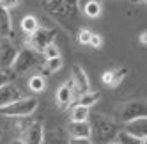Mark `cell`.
<instances>
[{
    "mask_svg": "<svg viewBox=\"0 0 147 144\" xmlns=\"http://www.w3.org/2000/svg\"><path fill=\"white\" fill-rule=\"evenodd\" d=\"M140 43H142V45H145V43H147V34H145V32H144V34H140Z\"/></svg>",
    "mask_w": 147,
    "mask_h": 144,
    "instance_id": "obj_29",
    "label": "cell"
},
{
    "mask_svg": "<svg viewBox=\"0 0 147 144\" xmlns=\"http://www.w3.org/2000/svg\"><path fill=\"white\" fill-rule=\"evenodd\" d=\"M122 132H126L128 135L136 137V139H147V119L138 118V119H133L129 123H126V128Z\"/></svg>",
    "mask_w": 147,
    "mask_h": 144,
    "instance_id": "obj_9",
    "label": "cell"
},
{
    "mask_svg": "<svg viewBox=\"0 0 147 144\" xmlns=\"http://www.w3.org/2000/svg\"><path fill=\"white\" fill-rule=\"evenodd\" d=\"M67 144H92L89 139H76V137H71Z\"/></svg>",
    "mask_w": 147,
    "mask_h": 144,
    "instance_id": "obj_27",
    "label": "cell"
},
{
    "mask_svg": "<svg viewBox=\"0 0 147 144\" xmlns=\"http://www.w3.org/2000/svg\"><path fill=\"white\" fill-rule=\"evenodd\" d=\"M0 37H13V25L9 11L0 5Z\"/></svg>",
    "mask_w": 147,
    "mask_h": 144,
    "instance_id": "obj_14",
    "label": "cell"
},
{
    "mask_svg": "<svg viewBox=\"0 0 147 144\" xmlns=\"http://www.w3.org/2000/svg\"><path fill=\"white\" fill-rule=\"evenodd\" d=\"M138 118H145V101H142V100L128 101L121 110V119L124 123H129Z\"/></svg>",
    "mask_w": 147,
    "mask_h": 144,
    "instance_id": "obj_5",
    "label": "cell"
},
{
    "mask_svg": "<svg viewBox=\"0 0 147 144\" xmlns=\"http://www.w3.org/2000/svg\"><path fill=\"white\" fill-rule=\"evenodd\" d=\"M16 48L11 43L0 45V68H13V62L16 59Z\"/></svg>",
    "mask_w": 147,
    "mask_h": 144,
    "instance_id": "obj_11",
    "label": "cell"
},
{
    "mask_svg": "<svg viewBox=\"0 0 147 144\" xmlns=\"http://www.w3.org/2000/svg\"><path fill=\"white\" fill-rule=\"evenodd\" d=\"M28 87H30V91H34V92H41V91L46 89V82H45V78L41 75H34V77H30V80H28Z\"/></svg>",
    "mask_w": 147,
    "mask_h": 144,
    "instance_id": "obj_19",
    "label": "cell"
},
{
    "mask_svg": "<svg viewBox=\"0 0 147 144\" xmlns=\"http://www.w3.org/2000/svg\"><path fill=\"white\" fill-rule=\"evenodd\" d=\"M133 2H136V4H140V2H145V0H133Z\"/></svg>",
    "mask_w": 147,
    "mask_h": 144,
    "instance_id": "obj_31",
    "label": "cell"
},
{
    "mask_svg": "<svg viewBox=\"0 0 147 144\" xmlns=\"http://www.w3.org/2000/svg\"><path fill=\"white\" fill-rule=\"evenodd\" d=\"M108 144H119V142H117V139H115V141H112V142H108Z\"/></svg>",
    "mask_w": 147,
    "mask_h": 144,
    "instance_id": "obj_32",
    "label": "cell"
},
{
    "mask_svg": "<svg viewBox=\"0 0 147 144\" xmlns=\"http://www.w3.org/2000/svg\"><path fill=\"white\" fill-rule=\"evenodd\" d=\"M83 13H85L89 18H98L101 14V4L98 0H89V2L83 5Z\"/></svg>",
    "mask_w": 147,
    "mask_h": 144,
    "instance_id": "obj_18",
    "label": "cell"
},
{
    "mask_svg": "<svg viewBox=\"0 0 147 144\" xmlns=\"http://www.w3.org/2000/svg\"><path fill=\"white\" fill-rule=\"evenodd\" d=\"M69 133H71V137H76V139H89L90 137V125H89V121L71 123V125H69Z\"/></svg>",
    "mask_w": 147,
    "mask_h": 144,
    "instance_id": "obj_13",
    "label": "cell"
},
{
    "mask_svg": "<svg viewBox=\"0 0 147 144\" xmlns=\"http://www.w3.org/2000/svg\"><path fill=\"white\" fill-rule=\"evenodd\" d=\"M20 98H23V92L20 91V87L16 84H13V82H7V84H4L0 87V109L14 103Z\"/></svg>",
    "mask_w": 147,
    "mask_h": 144,
    "instance_id": "obj_6",
    "label": "cell"
},
{
    "mask_svg": "<svg viewBox=\"0 0 147 144\" xmlns=\"http://www.w3.org/2000/svg\"><path fill=\"white\" fill-rule=\"evenodd\" d=\"M11 144H25V142H23V141H22V139H14V141H13V142H11Z\"/></svg>",
    "mask_w": 147,
    "mask_h": 144,
    "instance_id": "obj_30",
    "label": "cell"
},
{
    "mask_svg": "<svg viewBox=\"0 0 147 144\" xmlns=\"http://www.w3.org/2000/svg\"><path fill=\"white\" fill-rule=\"evenodd\" d=\"M7 82H11V78H9L5 73H4V71L2 69H0V87H2L4 84H7Z\"/></svg>",
    "mask_w": 147,
    "mask_h": 144,
    "instance_id": "obj_28",
    "label": "cell"
},
{
    "mask_svg": "<svg viewBox=\"0 0 147 144\" xmlns=\"http://www.w3.org/2000/svg\"><path fill=\"white\" fill-rule=\"evenodd\" d=\"M37 109V100L32 96H23L14 103L0 109V114L5 118H28L32 116Z\"/></svg>",
    "mask_w": 147,
    "mask_h": 144,
    "instance_id": "obj_2",
    "label": "cell"
},
{
    "mask_svg": "<svg viewBox=\"0 0 147 144\" xmlns=\"http://www.w3.org/2000/svg\"><path fill=\"white\" fill-rule=\"evenodd\" d=\"M71 82H73V87H75V91L78 92V94H83V92L90 91L89 89L90 87V82L87 78V73L78 64L73 66V78H71Z\"/></svg>",
    "mask_w": 147,
    "mask_h": 144,
    "instance_id": "obj_8",
    "label": "cell"
},
{
    "mask_svg": "<svg viewBox=\"0 0 147 144\" xmlns=\"http://www.w3.org/2000/svg\"><path fill=\"white\" fill-rule=\"evenodd\" d=\"M89 116H90V110L82 107V105H76L75 109L71 110V123H83V121H89Z\"/></svg>",
    "mask_w": 147,
    "mask_h": 144,
    "instance_id": "obj_16",
    "label": "cell"
},
{
    "mask_svg": "<svg viewBox=\"0 0 147 144\" xmlns=\"http://www.w3.org/2000/svg\"><path fill=\"white\" fill-rule=\"evenodd\" d=\"M126 73H128V69H126V68H119V69H115V71H105L103 84L108 86V87H117L121 82L124 80Z\"/></svg>",
    "mask_w": 147,
    "mask_h": 144,
    "instance_id": "obj_12",
    "label": "cell"
},
{
    "mask_svg": "<svg viewBox=\"0 0 147 144\" xmlns=\"http://www.w3.org/2000/svg\"><path fill=\"white\" fill-rule=\"evenodd\" d=\"M117 142L119 144H147V139H136V137H131L128 135L126 132H119L117 133Z\"/></svg>",
    "mask_w": 147,
    "mask_h": 144,
    "instance_id": "obj_20",
    "label": "cell"
},
{
    "mask_svg": "<svg viewBox=\"0 0 147 144\" xmlns=\"http://www.w3.org/2000/svg\"><path fill=\"white\" fill-rule=\"evenodd\" d=\"M99 98H101V94L98 91H87V92H83V94H80L78 105L85 107V109H90V107H94L99 101Z\"/></svg>",
    "mask_w": 147,
    "mask_h": 144,
    "instance_id": "obj_15",
    "label": "cell"
},
{
    "mask_svg": "<svg viewBox=\"0 0 147 144\" xmlns=\"http://www.w3.org/2000/svg\"><path fill=\"white\" fill-rule=\"evenodd\" d=\"M39 29V23H37V18L36 16H32V14H27L23 20H22V30L25 34H34L36 30Z\"/></svg>",
    "mask_w": 147,
    "mask_h": 144,
    "instance_id": "obj_17",
    "label": "cell"
},
{
    "mask_svg": "<svg viewBox=\"0 0 147 144\" xmlns=\"http://www.w3.org/2000/svg\"><path fill=\"white\" fill-rule=\"evenodd\" d=\"M60 68H62V59L60 57L46 60V71H48V73H55V71H59Z\"/></svg>",
    "mask_w": 147,
    "mask_h": 144,
    "instance_id": "obj_21",
    "label": "cell"
},
{
    "mask_svg": "<svg viewBox=\"0 0 147 144\" xmlns=\"http://www.w3.org/2000/svg\"><path fill=\"white\" fill-rule=\"evenodd\" d=\"M90 36H92V32H90L89 29H80V32H78V41H80L82 45H89Z\"/></svg>",
    "mask_w": 147,
    "mask_h": 144,
    "instance_id": "obj_23",
    "label": "cell"
},
{
    "mask_svg": "<svg viewBox=\"0 0 147 144\" xmlns=\"http://www.w3.org/2000/svg\"><path fill=\"white\" fill-rule=\"evenodd\" d=\"M0 5H2L5 11H9V9L20 5V0H0Z\"/></svg>",
    "mask_w": 147,
    "mask_h": 144,
    "instance_id": "obj_25",
    "label": "cell"
},
{
    "mask_svg": "<svg viewBox=\"0 0 147 144\" xmlns=\"http://www.w3.org/2000/svg\"><path fill=\"white\" fill-rule=\"evenodd\" d=\"M64 142V139H62V135L60 133H51V135H45V141H43V144H62Z\"/></svg>",
    "mask_w": 147,
    "mask_h": 144,
    "instance_id": "obj_24",
    "label": "cell"
},
{
    "mask_svg": "<svg viewBox=\"0 0 147 144\" xmlns=\"http://www.w3.org/2000/svg\"><path fill=\"white\" fill-rule=\"evenodd\" d=\"M89 45H90V46H94V48H99V46L103 45V39H101V36H98V34H92V36H90V41H89Z\"/></svg>",
    "mask_w": 147,
    "mask_h": 144,
    "instance_id": "obj_26",
    "label": "cell"
},
{
    "mask_svg": "<svg viewBox=\"0 0 147 144\" xmlns=\"http://www.w3.org/2000/svg\"><path fill=\"white\" fill-rule=\"evenodd\" d=\"M57 32L53 29H45V27H39L34 34L28 36V43L32 45V50L34 52H43V50L53 43Z\"/></svg>",
    "mask_w": 147,
    "mask_h": 144,
    "instance_id": "obj_4",
    "label": "cell"
},
{
    "mask_svg": "<svg viewBox=\"0 0 147 144\" xmlns=\"http://www.w3.org/2000/svg\"><path fill=\"white\" fill-rule=\"evenodd\" d=\"M37 62H39L37 52H34L32 48H23L16 54V59L13 62V69H14V73L23 75L27 71H30L32 68H36Z\"/></svg>",
    "mask_w": 147,
    "mask_h": 144,
    "instance_id": "obj_3",
    "label": "cell"
},
{
    "mask_svg": "<svg viewBox=\"0 0 147 144\" xmlns=\"http://www.w3.org/2000/svg\"><path fill=\"white\" fill-rule=\"evenodd\" d=\"M89 125H90L89 139H92V144H108L117 139V133L121 132L117 123L101 114H90Z\"/></svg>",
    "mask_w": 147,
    "mask_h": 144,
    "instance_id": "obj_1",
    "label": "cell"
},
{
    "mask_svg": "<svg viewBox=\"0 0 147 144\" xmlns=\"http://www.w3.org/2000/svg\"><path fill=\"white\" fill-rule=\"evenodd\" d=\"M43 55H45V59L48 60V59H55V57H60V52H59V48L51 43V45H48L45 50H43Z\"/></svg>",
    "mask_w": 147,
    "mask_h": 144,
    "instance_id": "obj_22",
    "label": "cell"
},
{
    "mask_svg": "<svg viewBox=\"0 0 147 144\" xmlns=\"http://www.w3.org/2000/svg\"><path fill=\"white\" fill-rule=\"evenodd\" d=\"M71 87H73V82L69 80L57 89V105L62 110H66L71 105V100H73V89Z\"/></svg>",
    "mask_w": 147,
    "mask_h": 144,
    "instance_id": "obj_10",
    "label": "cell"
},
{
    "mask_svg": "<svg viewBox=\"0 0 147 144\" xmlns=\"http://www.w3.org/2000/svg\"><path fill=\"white\" fill-rule=\"evenodd\" d=\"M43 2H45V4H46V2H48V0H43Z\"/></svg>",
    "mask_w": 147,
    "mask_h": 144,
    "instance_id": "obj_33",
    "label": "cell"
},
{
    "mask_svg": "<svg viewBox=\"0 0 147 144\" xmlns=\"http://www.w3.org/2000/svg\"><path fill=\"white\" fill-rule=\"evenodd\" d=\"M25 144H43L45 141V126L41 121H34L30 123L25 130V135L22 139Z\"/></svg>",
    "mask_w": 147,
    "mask_h": 144,
    "instance_id": "obj_7",
    "label": "cell"
}]
</instances>
